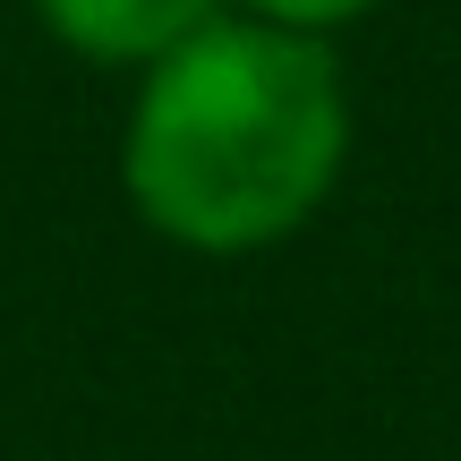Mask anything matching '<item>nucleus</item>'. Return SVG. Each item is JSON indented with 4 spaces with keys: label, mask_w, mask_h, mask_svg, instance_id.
<instances>
[{
    "label": "nucleus",
    "mask_w": 461,
    "mask_h": 461,
    "mask_svg": "<svg viewBox=\"0 0 461 461\" xmlns=\"http://www.w3.org/2000/svg\"><path fill=\"white\" fill-rule=\"evenodd\" d=\"M240 17H265V26H291V34H316V43H333L342 26H359L367 9H384V0H230Z\"/></svg>",
    "instance_id": "obj_3"
},
{
    "label": "nucleus",
    "mask_w": 461,
    "mask_h": 461,
    "mask_svg": "<svg viewBox=\"0 0 461 461\" xmlns=\"http://www.w3.org/2000/svg\"><path fill=\"white\" fill-rule=\"evenodd\" d=\"M350 163V95L333 43L222 9L137 68L120 188L154 240L188 257H265L316 222Z\"/></svg>",
    "instance_id": "obj_1"
},
{
    "label": "nucleus",
    "mask_w": 461,
    "mask_h": 461,
    "mask_svg": "<svg viewBox=\"0 0 461 461\" xmlns=\"http://www.w3.org/2000/svg\"><path fill=\"white\" fill-rule=\"evenodd\" d=\"M26 9L60 51L95 68H154L188 34H205L230 0H26Z\"/></svg>",
    "instance_id": "obj_2"
}]
</instances>
